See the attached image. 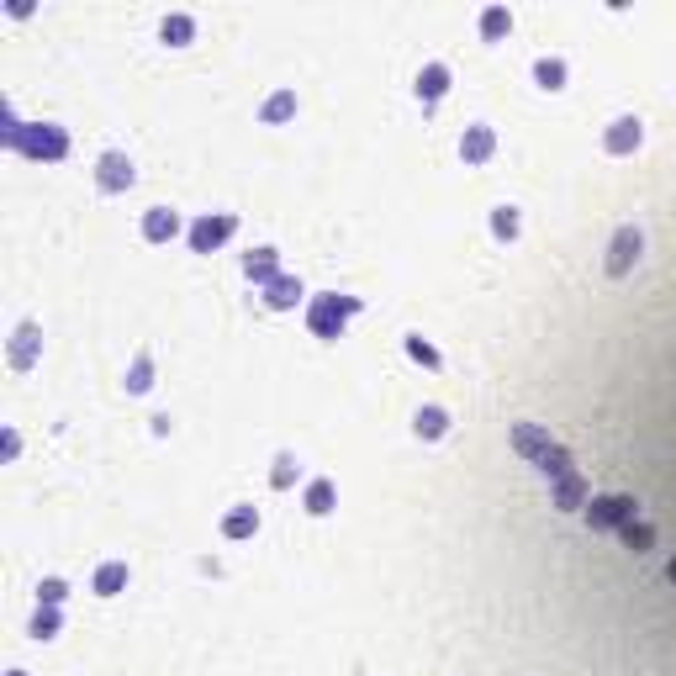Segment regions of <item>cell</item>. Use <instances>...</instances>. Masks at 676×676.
Returning <instances> with one entry per match:
<instances>
[{
    "instance_id": "obj_20",
    "label": "cell",
    "mask_w": 676,
    "mask_h": 676,
    "mask_svg": "<svg viewBox=\"0 0 676 676\" xmlns=\"http://www.w3.org/2000/svg\"><path fill=\"white\" fill-rule=\"evenodd\" d=\"M149 386H154V354L143 349V354L132 360V370H127V391H132V397H143Z\"/></svg>"
},
{
    "instance_id": "obj_28",
    "label": "cell",
    "mask_w": 676,
    "mask_h": 676,
    "mask_svg": "<svg viewBox=\"0 0 676 676\" xmlns=\"http://www.w3.org/2000/svg\"><path fill=\"white\" fill-rule=\"evenodd\" d=\"M291 481H296V455H280V460H275V476H270V487H275V492H285Z\"/></svg>"
},
{
    "instance_id": "obj_26",
    "label": "cell",
    "mask_w": 676,
    "mask_h": 676,
    "mask_svg": "<svg viewBox=\"0 0 676 676\" xmlns=\"http://www.w3.org/2000/svg\"><path fill=\"white\" fill-rule=\"evenodd\" d=\"M407 354H412L418 365H429V370H439V365H444V360H439V349H433V343H429L423 333H407Z\"/></svg>"
},
{
    "instance_id": "obj_30",
    "label": "cell",
    "mask_w": 676,
    "mask_h": 676,
    "mask_svg": "<svg viewBox=\"0 0 676 676\" xmlns=\"http://www.w3.org/2000/svg\"><path fill=\"white\" fill-rule=\"evenodd\" d=\"M63 592H69V586H63L59 576H48V582L37 586V597H43V603H48V608H59V603H63Z\"/></svg>"
},
{
    "instance_id": "obj_16",
    "label": "cell",
    "mask_w": 676,
    "mask_h": 676,
    "mask_svg": "<svg viewBox=\"0 0 676 676\" xmlns=\"http://www.w3.org/2000/svg\"><path fill=\"white\" fill-rule=\"evenodd\" d=\"M265 291H270V296H265V302H270V307H275V312H285V307H296V302H302V280H291V275L270 280V285H265Z\"/></svg>"
},
{
    "instance_id": "obj_13",
    "label": "cell",
    "mask_w": 676,
    "mask_h": 676,
    "mask_svg": "<svg viewBox=\"0 0 676 676\" xmlns=\"http://www.w3.org/2000/svg\"><path fill=\"white\" fill-rule=\"evenodd\" d=\"M32 360H37V323H22L16 343H11V370H27Z\"/></svg>"
},
{
    "instance_id": "obj_4",
    "label": "cell",
    "mask_w": 676,
    "mask_h": 676,
    "mask_svg": "<svg viewBox=\"0 0 676 676\" xmlns=\"http://www.w3.org/2000/svg\"><path fill=\"white\" fill-rule=\"evenodd\" d=\"M640 518V502H634V497H592V502H586V528H592V534H603V528H623V523H634Z\"/></svg>"
},
{
    "instance_id": "obj_27",
    "label": "cell",
    "mask_w": 676,
    "mask_h": 676,
    "mask_svg": "<svg viewBox=\"0 0 676 676\" xmlns=\"http://www.w3.org/2000/svg\"><path fill=\"white\" fill-rule=\"evenodd\" d=\"M307 513H333V481H312L307 487Z\"/></svg>"
},
{
    "instance_id": "obj_14",
    "label": "cell",
    "mask_w": 676,
    "mask_h": 676,
    "mask_svg": "<svg viewBox=\"0 0 676 676\" xmlns=\"http://www.w3.org/2000/svg\"><path fill=\"white\" fill-rule=\"evenodd\" d=\"M412 429H418V439H444V433H449V412H444V407H418Z\"/></svg>"
},
{
    "instance_id": "obj_21",
    "label": "cell",
    "mask_w": 676,
    "mask_h": 676,
    "mask_svg": "<svg viewBox=\"0 0 676 676\" xmlns=\"http://www.w3.org/2000/svg\"><path fill=\"white\" fill-rule=\"evenodd\" d=\"M507 32H513V16H507L502 5H487V11H481V37H487V43H502Z\"/></svg>"
},
{
    "instance_id": "obj_5",
    "label": "cell",
    "mask_w": 676,
    "mask_h": 676,
    "mask_svg": "<svg viewBox=\"0 0 676 676\" xmlns=\"http://www.w3.org/2000/svg\"><path fill=\"white\" fill-rule=\"evenodd\" d=\"M233 233H238V217L233 212L201 217V222H190V248H196V254H212V248H222Z\"/></svg>"
},
{
    "instance_id": "obj_1",
    "label": "cell",
    "mask_w": 676,
    "mask_h": 676,
    "mask_svg": "<svg viewBox=\"0 0 676 676\" xmlns=\"http://www.w3.org/2000/svg\"><path fill=\"white\" fill-rule=\"evenodd\" d=\"M0 138H5V149H22V154L27 159H48V164H53V159H63L69 154V132H63V127H53V122H16V117H11V111H0Z\"/></svg>"
},
{
    "instance_id": "obj_9",
    "label": "cell",
    "mask_w": 676,
    "mask_h": 676,
    "mask_svg": "<svg viewBox=\"0 0 676 676\" xmlns=\"http://www.w3.org/2000/svg\"><path fill=\"white\" fill-rule=\"evenodd\" d=\"M497 154V132L487 122H476V127H465V138H460V159L465 164H487V159Z\"/></svg>"
},
{
    "instance_id": "obj_3",
    "label": "cell",
    "mask_w": 676,
    "mask_h": 676,
    "mask_svg": "<svg viewBox=\"0 0 676 676\" xmlns=\"http://www.w3.org/2000/svg\"><path fill=\"white\" fill-rule=\"evenodd\" d=\"M354 312H360V302H354V296H317V302H312V312H307V328L317 338H338V333H343V323H349Z\"/></svg>"
},
{
    "instance_id": "obj_8",
    "label": "cell",
    "mask_w": 676,
    "mask_h": 676,
    "mask_svg": "<svg viewBox=\"0 0 676 676\" xmlns=\"http://www.w3.org/2000/svg\"><path fill=\"white\" fill-rule=\"evenodd\" d=\"M640 143H645V127H640V117H618V122L603 132V149H608V154H634Z\"/></svg>"
},
{
    "instance_id": "obj_10",
    "label": "cell",
    "mask_w": 676,
    "mask_h": 676,
    "mask_svg": "<svg viewBox=\"0 0 676 676\" xmlns=\"http://www.w3.org/2000/svg\"><path fill=\"white\" fill-rule=\"evenodd\" d=\"M412 91H418V101H423V106H439V101H444V91H449V63H423Z\"/></svg>"
},
{
    "instance_id": "obj_19",
    "label": "cell",
    "mask_w": 676,
    "mask_h": 676,
    "mask_svg": "<svg viewBox=\"0 0 676 676\" xmlns=\"http://www.w3.org/2000/svg\"><path fill=\"white\" fill-rule=\"evenodd\" d=\"M122 586H127V565H122V560H106V565L95 571V592H101V597H117Z\"/></svg>"
},
{
    "instance_id": "obj_29",
    "label": "cell",
    "mask_w": 676,
    "mask_h": 676,
    "mask_svg": "<svg viewBox=\"0 0 676 676\" xmlns=\"http://www.w3.org/2000/svg\"><path fill=\"white\" fill-rule=\"evenodd\" d=\"M32 634H37V640H53V634H59V613H53V608H37V618H32Z\"/></svg>"
},
{
    "instance_id": "obj_15",
    "label": "cell",
    "mask_w": 676,
    "mask_h": 676,
    "mask_svg": "<svg viewBox=\"0 0 676 676\" xmlns=\"http://www.w3.org/2000/svg\"><path fill=\"white\" fill-rule=\"evenodd\" d=\"M244 275H248V280H259V285L280 280V275H275V248H254V254L244 259Z\"/></svg>"
},
{
    "instance_id": "obj_2",
    "label": "cell",
    "mask_w": 676,
    "mask_h": 676,
    "mask_svg": "<svg viewBox=\"0 0 676 676\" xmlns=\"http://www.w3.org/2000/svg\"><path fill=\"white\" fill-rule=\"evenodd\" d=\"M507 439H513V449H518L523 460L534 465V470H545L550 481L571 476V455H565V444H555L539 423H513V429H507Z\"/></svg>"
},
{
    "instance_id": "obj_22",
    "label": "cell",
    "mask_w": 676,
    "mask_h": 676,
    "mask_svg": "<svg viewBox=\"0 0 676 676\" xmlns=\"http://www.w3.org/2000/svg\"><path fill=\"white\" fill-rule=\"evenodd\" d=\"M254 528H259V513H254V507H233V513L222 518V534H227V539H248Z\"/></svg>"
},
{
    "instance_id": "obj_31",
    "label": "cell",
    "mask_w": 676,
    "mask_h": 676,
    "mask_svg": "<svg viewBox=\"0 0 676 676\" xmlns=\"http://www.w3.org/2000/svg\"><path fill=\"white\" fill-rule=\"evenodd\" d=\"M666 582L676 586V555H671V560H666Z\"/></svg>"
},
{
    "instance_id": "obj_18",
    "label": "cell",
    "mask_w": 676,
    "mask_h": 676,
    "mask_svg": "<svg viewBox=\"0 0 676 676\" xmlns=\"http://www.w3.org/2000/svg\"><path fill=\"white\" fill-rule=\"evenodd\" d=\"M285 117H296V91H275L265 106H259V122H285Z\"/></svg>"
},
{
    "instance_id": "obj_11",
    "label": "cell",
    "mask_w": 676,
    "mask_h": 676,
    "mask_svg": "<svg viewBox=\"0 0 676 676\" xmlns=\"http://www.w3.org/2000/svg\"><path fill=\"white\" fill-rule=\"evenodd\" d=\"M175 233H180V217L169 212V207H154V212L143 217V238L149 244H169Z\"/></svg>"
},
{
    "instance_id": "obj_7",
    "label": "cell",
    "mask_w": 676,
    "mask_h": 676,
    "mask_svg": "<svg viewBox=\"0 0 676 676\" xmlns=\"http://www.w3.org/2000/svg\"><path fill=\"white\" fill-rule=\"evenodd\" d=\"M138 180V169H132V159L127 154H101V164H95V185L106 190V196H117V190H127V185Z\"/></svg>"
},
{
    "instance_id": "obj_17",
    "label": "cell",
    "mask_w": 676,
    "mask_h": 676,
    "mask_svg": "<svg viewBox=\"0 0 676 676\" xmlns=\"http://www.w3.org/2000/svg\"><path fill=\"white\" fill-rule=\"evenodd\" d=\"M582 502H586V481L576 476V470L555 481V507H565V513H571V507H582Z\"/></svg>"
},
{
    "instance_id": "obj_32",
    "label": "cell",
    "mask_w": 676,
    "mask_h": 676,
    "mask_svg": "<svg viewBox=\"0 0 676 676\" xmlns=\"http://www.w3.org/2000/svg\"><path fill=\"white\" fill-rule=\"evenodd\" d=\"M11 676H27V671H11Z\"/></svg>"
},
{
    "instance_id": "obj_12",
    "label": "cell",
    "mask_w": 676,
    "mask_h": 676,
    "mask_svg": "<svg viewBox=\"0 0 676 676\" xmlns=\"http://www.w3.org/2000/svg\"><path fill=\"white\" fill-rule=\"evenodd\" d=\"M159 37H164L169 48H185V43L196 37V16H185V11H169V16H164V27H159Z\"/></svg>"
},
{
    "instance_id": "obj_25",
    "label": "cell",
    "mask_w": 676,
    "mask_h": 676,
    "mask_svg": "<svg viewBox=\"0 0 676 676\" xmlns=\"http://www.w3.org/2000/svg\"><path fill=\"white\" fill-rule=\"evenodd\" d=\"M618 534H623V545H629V550L640 555V550H650V545H655V528H650V523H623V528H618Z\"/></svg>"
},
{
    "instance_id": "obj_23",
    "label": "cell",
    "mask_w": 676,
    "mask_h": 676,
    "mask_svg": "<svg viewBox=\"0 0 676 676\" xmlns=\"http://www.w3.org/2000/svg\"><path fill=\"white\" fill-rule=\"evenodd\" d=\"M518 227H523L518 207H497V212H492V233L502 238V244H513V238H518Z\"/></svg>"
},
{
    "instance_id": "obj_24",
    "label": "cell",
    "mask_w": 676,
    "mask_h": 676,
    "mask_svg": "<svg viewBox=\"0 0 676 676\" xmlns=\"http://www.w3.org/2000/svg\"><path fill=\"white\" fill-rule=\"evenodd\" d=\"M534 80H539V91H560V85H565V63H560V59H539V63H534Z\"/></svg>"
},
{
    "instance_id": "obj_6",
    "label": "cell",
    "mask_w": 676,
    "mask_h": 676,
    "mask_svg": "<svg viewBox=\"0 0 676 676\" xmlns=\"http://www.w3.org/2000/svg\"><path fill=\"white\" fill-rule=\"evenodd\" d=\"M640 248H645V238H640V227H618L613 233V244H608V275L613 280H623L629 270H634V259H640Z\"/></svg>"
}]
</instances>
